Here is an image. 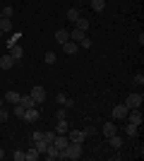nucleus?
I'll list each match as a JSON object with an SVG mask.
<instances>
[{
	"mask_svg": "<svg viewBox=\"0 0 144 161\" xmlns=\"http://www.w3.org/2000/svg\"><path fill=\"white\" fill-rule=\"evenodd\" d=\"M127 113H130V108L125 106V103H118V106H113V111H110V118H113V120H125Z\"/></svg>",
	"mask_w": 144,
	"mask_h": 161,
	"instance_id": "f257e3e1",
	"label": "nucleus"
},
{
	"mask_svg": "<svg viewBox=\"0 0 144 161\" xmlns=\"http://www.w3.org/2000/svg\"><path fill=\"white\" fill-rule=\"evenodd\" d=\"M142 101H144V96L135 92V94H130V96H127V99L123 101V103H125V106H127V108H130V111H132V108H142Z\"/></svg>",
	"mask_w": 144,
	"mask_h": 161,
	"instance_id": "f03ea898",
	"label": "nucleus"
},
{
	"mask_svg": "<svg viewBox=\"0 0 144 161\" xmlns=\"http://www.w3.org/2000/svg\"><path fill=\"white\" fill-rule=\"evenodd\" d=\"M29 96H31V99H34V103L39 106V103H43V101H46V89H43L41 84H36V87L31 89V94H29Z\"/></svg>",
	"mask_w": 144,
	"mask_h": 161,
	"instance_id": "7ed1b4c3",
	"label": "nucleus"
},
{
	"mask_svg": "<svg viewBox=\"0 0 144 161\" xmlns=\"http://www.w3.org/2000/svg\"><path fill=\"white\" fill-rule=\"evenodd\" d=\"M125 120L132 123V125H137V128H142V120H144V118H142V113H139V108H132L130 113L125 115Z\"/></svg>",
	"mask_w": 144,
	"mask_h": 161,
	"instance_id": "20e7f679",
	"label": "nucleus"
},
{
	"mask_svg": "<svg viewBox=\"0 0 144 161\" xmlns=\"http://www.w3.org/2000/svg\"><path fill=\"white\" fill-rule=\"evenodd\" d=\"M7 53H10V55L14 58V63H19L22 58H24V48H22L19 43H14V46H10V48H7Z\"/></svg>",
	"mask_w": 144,
	"mask_h": 161,
	"instance_id": "39448f33",
	"label": "nucleus"
},
{
	"mask_svg": "<svg viewBox=\"0 0 144 161\" xmlns=\"http://www.w3.org/2000/svg\"><path fill=\"white\" fill-rule=\"evenodd\" d=\"M55 101H58V106H62V108H72V106H75V101L70 99V96H65L62 92H60V94H55Z\"/></svg>",
	"mask_w": 144,
	"mask_h": 161,
	"instance_id": "423d86ee",
	"label": "nucleus"
},
{
	"mask_svg": "<svg viewBox=\"0 0 144 161\" xmlns=\"http://www.w3.org/2000/svg\"><path fill=\"white\" fill-rule=\"evenodd\" d=\"M84 137H87V135H84V130H67V140H70V142H79V144H82Z\"/></svg>",
	"mask_w": 144,
	"mask_h": 161,
	"instance_id": "0eeeda50",
	"label": "nucleus"
},
{
	"mask_svg": "<svg viewBox=\"0 0 144 161\" xmlns=\"http://www.w3.org/2000/svg\"><path fill=\"white\" fill-rule=\"evenodd\" d=\"M12 29H14L12 17H0V31H3V34H10Z\"/></svg>",
	"mask_w": 144,
	"mask_h": 161,
	"instance_id": "6e6552de",
	"label": "nucleus"
},
{
	"mask_svg": "<svg viewBox=\"0 0 144 161\" xmlns=\"http://www.w3.org/2000/svg\"><path fill=\"white\" fill-rule=\"evenodd\" d=\"M115 132H118L115 123H103V125H101V135H103V137H106V140H108L110 135H115Z\"/></svg>",
	"mask_w": 144,
	"mask_h": 161,
	"instance_id": "1a4fd4ad",
	"label": "nucleus"
},
{
	"mask_svg": "<svg viewBox=\"0 0 144 161\" xmlns=\"http://www.w3.org/2000/svg\"><path fill=\"white\" fill-rule=\"evenodd\" d=\"M14 65H17V63H14V58L10 53L0 55V67H3V70H10V67H14Z\"/></svg>",
	"mask_w": 144,
	"mask_h": 161,
	"instance_id": "9d476101",
	"label": "nucleus"
},
{
	"mask_svg": "<svg viewBox=\"0 0 144 161\" xmlns=\"http://www.w3.org/2000/svg\"><path fill=\"white\" fill-rule=\"evenodd\" d=\"M62 51H65L67 55H75L77 51H79V43H75V41L70 39V41H65V43H62Z\"/></svg>",
	"mask_w": 144,
	"mask_h": 161,
	"instance_id": "9b49d317",
	"label": "nucleus"
},
{
	"mask_svg": "<svg viewBox=\"0 0 144 161\" xmlns=\"http://www.w3.org/2000/svg\"><path fill=\"white\" fill-rule=\"evenodd\" d=\"M22 120H27V123H36V120H39V111H36V106L34 108H27Z\"/></svg>",
	"mask_w": 144,
	"mask_h": 161,
	"instance_id": "f8f14e48",
	"label": "nucleus"
},
{
	"mask_svg": "<svg viewBox=\"0 0 144 161\" xmlns=\"http://www.w3.org/2000/svg\"><path fill=\"white\" fill-rule=\"evenodd\" d=\"M53 39H55V43H60V46H62L65 41H70V31H67V29H58Z\"/></svg>",
	"mask_w": 144,
	"mask_h": 161,
	"instance_id": "ddd939ff",
	"label": "nucleus"
},
{
	"mask_svg": "<svg viewBox=\"0 0 144 161\" xmlns=\"http://www.w3.org/2000/svg\"><path fill=\"white\" fill-rule=\"evenodd\" d=\"M67 130H70V125H67V120H65V118L55 120V135H67Z\"/></svg>",
	"mask_w": 144,
	"mask_h": 161,
	"instance_id": "4468645a",
	"label": "nucleus"
},
{
	"mask_svg": "<svg viewBox=\"0 0 144 161\" xmlns=\"http://www.w3.org/2000/svg\"><path fill=\"white\" fill-rule=\"evenodd\" d=\"M53 144H55V147H58V149H60V152H62V149H65V147H67V144H70V140H67V135H55V140H53Z\"/></svg>",
	"mask_w": 144,
	"mask_h": 161,
	"instance_id": "2eb2a0df",
	"label": "nucleus"
},
{
	"mask_svg": "<svg viewBox=\"0 0 144 161\" xmlns=\"http://www.w3.org/2000/svg\"><path fill=\"white\" fill-rule=\"evenodd\" d=\"M19 99H22V94H19V92H14V89L5 92V101H7V103H19Z\"/></svg>",
	"mask_w": 144,
	"mask_h": 161,
	"instance_id": "dca6fc26",
	"label": "nucleus"
},
{
	"mask_svg": "<svg viewBox=\"0 0 144 161\" xmlns=\"http://www.w3.org/2000/svg\"><path fill=\"white\" fill-rule=\"evenodd\" d=\"M43 154H46L48 159H60V149L55 147V144H48V147H46V152H43Z\"/></svg>",
	"mask_w": 144,
	"mask_h": 161,
	"instance_id": "f3484780",
	"label": "nucleus"
},
{
	"mask_svg": "<svg viewBox=\"0 0 144 161\" xmlns=\"http://www.w3.org/2000/svg\"><path fill=\"white\" fill-rule=\"evenodd\" d=\"M108 144L113 149H123L125 142H123V137H118V132H115V135H110V137H108Z\"/></svg>",
	"mask_w": 144,
	"mask_h": 161,
	"instance_id": "a211bd4d",
	"label": "nucleus"
},
{
	"mask_svg": "<svg viewBox=\"0 0 144 161\" xmlns=\"http://www.w3.org/2000/svg\"><path fill=\"white\" fill-rule=\"evenodd\" d=\"M84 36H87V31H82V29H77V27L72 29V31H70V39L75 41V43H79V41H82Z\"/></svg>",
	"mask_w": 144,
	"mask_h": 161,
	"instance_id": "6ab92c4d",
	"label": "nucleus"
},
{
	"mask_svg": "<svg viewBox=\"0 0 144 161\" xmlns=\"http://www.w3.org/2000/svg\"><path fill=\"white\" fill-rule=\"evenodd\" d=\"M79 14H82V12H79L77 7H70L67 12H65V17H67L70 22H77V19H79Z\"/></svg>",
	"mask_w": 144,
	"mask_h": 161,
	"instance_id": "aec40b11",
	"label": "nucleus"
},
{
	"mask_svg": "<svg viewBox=\"0 0 144 161\" xmlns=\"http://www.w3.org/2000/svg\"><path fill=\"white\" fill-rule=\"evenodd\" d=\"M39 156H41V154L36 152V147H31V149H27V152H24V159H27V161H36Z\"/></svg>",
	"mask_w": 144,
	"mask_h": 161,
	"instance_id": "412c9836",
	"label": "nucleus"
},
{
	"mask_svg": "<svg viewBox=\"0 0 144 161\" xmlns=\"http://www.w3.org/2000/svg\"><path fill=\"white\" fill-rule=\"evenodd\" d=\"M91 7H94V12H103L106 10V0H91Z\"/></svg>",
	"mask_w": 144,
	"mask_h": 161,
	"instance_id": "4be33fe9",
	"label": "nucleus"
},
{
	"mask_svg": "<svg viewBox=\"0 0 144 161\" xmlns=\"http://www.w3.org/2000/svg\"><path fill=\"white\" fill-rule=\"evenodd\" d=\"M137 132H139L137 125H132V123H127V125H125V135H130V137H137Z\"/></svg>",
	"mask_w": 144,
	"mask_h": 161,
	"instance_id": "5701e85b",
	"label": "nucleus"
},
{
	"mask_svg": "<svg viewBox=\"0 0 144 161\" xmlns=\"http://www.w3.org/2000/svg\"><path fill=\"white\" fill-rule=\"evenodd\" d=\"M34 147H36V152H39V154H43V152H46V147H48V142L41 137V140H36V142H34Z\"/></svg>",
	"mask_w": 144,
	"mask_h": 161,
	"instance_id": "b1692460",
	"label": "nucleus"
},
{
	"mask_svg": "<svg viewBox=\"0 0 144 161\" xmlns=\"http://www.w3.org/2000/svg\"><path fill=\"white\" fill-rule=\"evenodd\" d=\"M75 24H77V29H82V31H87V29H89V19H84L82 14H79V19H77Z\"/></svg>",
	"mask_w": 144,
	"mask_h": 161,
	"instance_id": "393cba45",
	"label": "nucleus"
},
{
	"mask_svg": "<svg viewBox=\"0 0 144 161\" xmlns=\"http://www.w3.org/2000/svg\"><path fill=\"white\" fill-rule=\"evenodd\" d=\"M19 103H22V106H24V108H34V106H36L31 96H22V99H19Z\"/></svg>",
	"mask_w": 144,
	"mask_h": 161,
	"instance_id": "a878e982",
	"label": "nucleus"
},
{
	"mask_svg": "<svg viewBox=\"0 0 144 161\" xmlns=\"http://www.w3.org/2000/svg\"><path fill=\"white\" fill-rule=\"evenodd\" d=\"M43 60H46V65H53V63H55V60H58V55H55V53H53V51H48V53H46V55H43Z\"/></svg>",
	"mask_w": 144,
	"mask_h": 161,
	"instance_id": "bb28decb",
	"label": "nucleus"
},
{
	"mask_svg": "<svg viewBox=\"0 0 144 161\" xmlns=\"http://www.w3.org/2000/svg\"><path fill=\"white\" fill-rule=\"evenodd\" d=\"M24 111H27V108L22 106V103H14V115H17V118H24Z\"/></svg>",
	"mask_w": 144,
	"mask_h": 161,
	"instance_id": "cd10ccee",
	"label": "nucleus"
},
{
	"mask_svg": "<svg viewBox=\"0 0 144 161\" xmlns=\"http://www.w3.org/2000/svg\"><path fill=\"white\" fill-rule=\"evenodd\" d=\"M0 12H3V17H12V14H14V7H12V5H5Z\"/></svg>",
	"mask_w": 144,
	"mask_h": 161,
	"instance_id": "c85d7f7f",
	"label": "nucleus"
},
{
	"mask_svg": "<svg viewBox=\"0 0 144 161\" xmlns=\"http://www.w3.org/2000/svg\"><path fill=\"white\" fill-rule=\"evenodd\" d=\"M7 118H10V111H7L5 106H0V123H5Z\"/></svg>",
	"mask_w": 144,
	"mask_h": 161,
	"instance_id": "c756f323",
	"label": "nucleus"
},
{
	"mask_svg": "<svg viewBox=\"0 0 144 161\" xmlns=\"http://www.w3.org/2000/svg\"><path fill=\"white\" fill-rule=\"evenodd\" d=\"M19 39H22L19 34H12V36L7 39V48H10V46H14V43H17V41H19Z\"/></svg>",
	"mask_w": 144,
	"mask_h": 161,
	"instance_id": "7c9ffc66",
	"label": "nucleus"
},
{
	"mask_svg": "<svg viewBox=\"0 0 144 161\" xmlns=\"http://www.w3.org/2000/svg\"><path fill=\"white\" fill-rule=\"evenodd\" d=\"M79 46H82V48H87V51H89V48L94 46V43H91V39H87V36H84V39L79 41Z\"/></svg>",
	"mask_w": 144,
	"mask_h": 161,
	"instance_id": "2f4dec72",
	"label": "nucleus"
},
{
	"mask_svg": "<svg viewBox=\"0 0 144 161\" xmlns=\"http://www.w3.org/2000/svg\"><path fill=\"white\" fill-rule=\"evenodd\" d=\"M12 159H14V161H24V152H22V149L12 152Z\"/></svg>",
	"mask_w": 144,
	"mask_h": 161,
	"instance_id": "473e14b6",
	"label": "nucleus"
},
{
	"mask_svg": "<svg viewBox=\"0 0 144 161\" xmlns=\"http://www.w3.org/2000/svg\"><path fill=\"white\" fill-rule=\"evenodd\" d=\"M142 82H144L142 75H135V77H132V84H135V87H142Z\"/></svg>",
	"mask_w": 144,
	"mask_h": 161,
	"instance_id": "72a5a7b5",
	"label": "nucleus"
},
{
	"mask_svg": "<svg viewBox=\"0 0 144 161\" xmlns=\"http://www.w3.org/2000/svg\"><path fill=\"white\" fill-rule=\"evenodd\" d=\"M43 140H46L48 144H53V140H55V130H53V132H46V135H43Z\"/></svg>",
	"mask_w": 144,
	"mask_h": 161,
	"instance_id": "f704fd0d",
	"label": "nucleus"
},
{
	"mask_svg": "<svg viewBox=\"0 0 144 161\" xmlns=\"http://www.w3.org/2000/svg\"><path fill=\"white\" fill-rule=\"evenodd\" d=\"M41 137H43V132H34V135H31V142H36V140H41Z\"/></svg>",
	"mask_w": 144,
	"mask_h": 161,
	"instance_id": "c9c22d12",
	"label": "nucleus"
},
{
	"mask_svg": "<svg viewBox=\"0 0 144 161\" xmlns=\"http://www.w3.org/2000/svg\"><path fill=\"white\" fill-rule=\"evenodd\" d=\"M0 159H5V152H3V147H0Z\"/></svg>",
	"mask_w": 144,
	"mask_h": 161,
	"instance_id": "e433bc0d",
	"label": "nucleus"
},
{
	"mask_svg": "<svg viewBox=\"0 0 144 161\" xmlns=\"http://www.w3.org/2000/svg\"><path fill=\"white\" fill-rule=\"evenodd\" d=\"M0 106H5V99H3V96H0Z\"/></svg>",
	"mask_w": 144,
	"mask_h": 161,
	"instance_id": "4c0bfd02",
	"label": "nucleus"
},
{
	"mask_svg": "<svg viewBox=\"0 0 144 161\" xmlns=\"http://www.w3.org/2000/svg\"><path fill=\"white\" fill-rule=\"evenodd\" d=\"M0 39H3V31H0Z\"/></svg>",
	"mask_w": 144,
	"mask_h": 161,
	"instance_id": "58836bf2",
	"label": "nucleus"
},
{
	"mask_svg": "<svg viewBox=\"0 0 144 161\" xmlns=\"http://www.w3.org/2000/svg\"><path fill=\"white\" fill-rule=\"evenodd\" d=\"M0 17H3V12H0Z\"/></svg>",
	"mask_w": 144,
	"mask_h": 161,
	"instance_id": "ea45409f",
	"label": "nucleus"
}]
</instances>
